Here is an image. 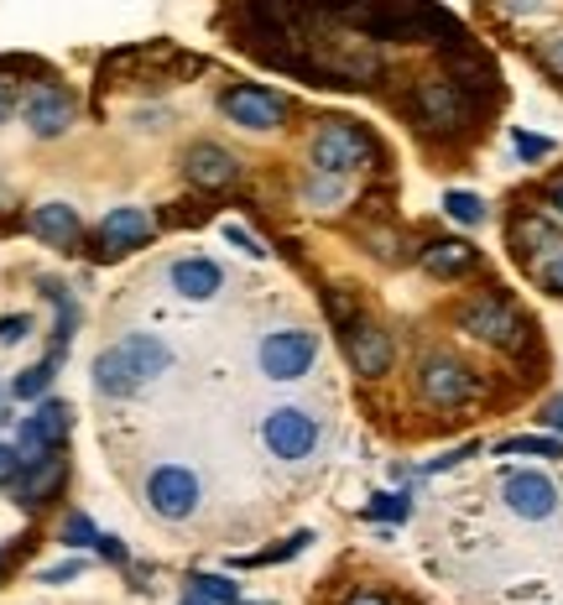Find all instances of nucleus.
I'll use <instances>...</instances> for the list:
<instances>
[{
    "label": "nucleus",
    "mask_w": 563,
    "mask_h": 605,
    "mask_svg": "<svg viewBox=\"0 0 563 605\" xmlns=\"http://www.w3.org/2000/svg\"><path fill=\"white\" fill-rule=\"evenodd\" d=\"M172 349L157 334H125L116 345H105L94 355V392L99 396H136L146 392L157 376H167Z\"/></svg>",
    "instance_id": "1"
},
{
    "label": "nucleus",
    "mask_w": 563,
    "mask_h": 605,
    "mask_svg": "<svg viewBox=\"0 0 563 605\" xmlns=\"http://www.w3.org/2000/svg\"><path fill=\"white\" fill-rule=\"evenodd\" d=\"M407 120L418 126L422 137H459L469 131V120L480 110V99L465 90V84H454V79H418L412 90H407Z\"/></svg>",
    "instance_id": "2"
},
{
    "label": "nucleus",
    "mask_w": 563,
    "mask_h": 605,
    "mask_svg": "<svg viewBox=\"0 0 563 605\" xmlns=\"http://www.w3.org/2000/svg\"><path fill=\"white\" fill-rule=\"evenodd\" d=\"M454 324L465 329L469 340H480V345H491V349H522L527 334H532L527 313H522L501 287H486V293H475L469 302H459Z\"/></svg>",
    "instance_id": "3"
},
{
    "label": "nucleus",
    "mask_w": 563,
    "mask_h": 605,
    "mask_svg": "<svg viewBox=\"0 0 563 605\" xmlns=\"http://www.w3.org/2000/svg\"><path fill=\"white\" fill-rule=\"evenodd\" d=\"M308 157H313V167H324V173L355 178V173H366L375 163V141L355 120H319L313 141H308Z\"/></svg>",
    "instance_id": "4"
},
{
    "label": "nucleus",
    "mask_w": 563,
    "mask_h": 605,
    "mask_svg": "<svg viewBox=\"0 0 563 605\" xmlns=\"http://www.w3.org/2000/svg\"><path fill=\"white\" fill-rule=\"evenodd\" d=\"M69 434H73V407L63 396L47 392L43 402H32V413H26L22 428H16L22 465H43L52 454H63V449H69Z\"/></svg>",
    "instance_id": "5"
},
{
    "label": "nucleus",
    "mask_w": 563,
    "mask_h": 605,
    "mask_svg": "<svg viewBox=\"0 0 563 605\" xmlns=\"http://www.w3.org/2000/svg\"><path fill=\"white\" fill-rule=\"evenodd\" d=\"M475 392H480V376L469 371L459 355L433 349V355H422L418 360V396L428 402V407L448 413V407H465Z\"/></svg>",
    "instance_id": "6"
},
{
    "label": "nucleus",
    "mask_w": 563,
    "mask_h": 605,
    "mask_svg": "<svg viewBox=\"0 0 563 605\" xmlns=\"http://www.w3.org/2000/svg\"><path fill=\"white\" fill-rule=\"evenodd\" d=\"M266 381H303L319 360V334L313 329H272L256 349Z\"/></svg>",
    "instance_id": "7"
},
{
    "label": "nucleus",
    "mask_w": 563,
    "mask_h": 605,
    "mask_svg": "<svg viewBox=\"0 0 563 605\" xmlns=\"http://www.w3.org/2000/svg\"><path fill=\"white\" fill-rule=\"evenodd\" d=\"M261 443L282 465H303L308 454L319 449V418L303 413V407H272L266 423H261Z\"/></svg>",
    "instance_id": "8"
},
{
    "label": "nucleus",
    "mask_w": 563,
    "mask_h": 605,
    "mask_svg": "<svg viewBox=\"0 0 563 605\" xmlns=\"http://www.w3.org/2000/svg\"><path fill=\"white\" fill-rule=\"evenodd\" d=\"M219 116L240 126V131H282V120H287V99L277 90H266V84H230V90L219 94Z\"/></svg>",
    "instance_id": "9"
},
{
    "label": "nucleus",
    "mask_w": 563,
    "mask_h": 605,
    "mask_svg": "<svg viewBox=\"0 0 563 605\" xmlns=\"http://www.w3.org/2000/svg\"><path fill=\"white\" fill-rule=\"evenodd\" d=\"M22 120L32 137L58 141L63 131H73V120H79V94H73L69 84H58V79H43V84L22 99Z\"/></svg>",
    "instance_id": "10"
},
{
    "label": "nucleus",
    "mask_w": 563,
    "mask_h": 605,
    "mask_svg": "<svg viewBox=\"0 0 563 605\" xmlns=\"http://www.w3.org/2000/svg\"><path fill=\"white\" fill-rule=\"evenodd\" d=\"M199 501H204V486H199V475L188 465H157L146 475V507H152V517L183 522V517L199 512Z\"/></svg>",
    "instance_id": "11"
},
{
    "label": "nucleus",
    "mask_w": 563,
    "mask_h": 605,
    "mask_svg": "<svg viewBox=\"0 0 563 605\" xmlns=\"http://www.w3.org/2000/svg\"><path fill=\"white\" fill-rule=\"evenodd\" d=\"M339 345H345V360H350V371L366 376V381H381V376L392 371V360H397V349H392V334L375 324V319H366V313L339 329Z\"/></svg>",
    "instance_id": "12"
},
{
    "label": "nucleus",
    "mask_w": 563,
    "mask_h": 605,
    "mask_svg": "<svg viewBox=\"0 0 563 605\" xmlns=\"http://www.w3.org/2000/svg\"><path fill=\"white\" fill-rule=\"evenodd\" d=\"M501 501H506L522 522H548V517L559 512V486L548 481V470H506Z\"/></svg>",
    "instance_id": "13"
},
{
    "label": "nucleus",
    "mask_w": 563,
    "mask_h": 605,
    "mask_svg": "<svg viewBox=\"0 0 563 605\" xmlns=\"http://www.w3.org/2000/svg\"><path fill=\"white\" fill-rule=\"evenodd\" d=\"M152 235H157L152 214L136 210V204H120V210H110L105 220H99V230H94V251H99V257H131V251H141Z\"/></svg>",
    "instance_id": "14"
},
{
    "label": "nucleus",
    "mask_w": 563,
    "mask_h": 605,
    "mask_svg": "<svg viewBox=\"0 0 563 605\" xmlns=\"http://www.w3.org/2000/svg\"><path fill=\"white\" fill-rule=\"evenodd\" d=\"M183 173L193 188H230L240 183V157L219 141H193L183 152Z\"/></svg>",
    "instance_id": "15"
},
{
    "label": "nucleus",
    "mask_w": 563,
    "mask_h": 605,
    "mask_svg": "<svg viewBox=\"0 0 563 605\" xmlns=\"http://www.w3.org/2000/svg\"><path fill=\"white\" fill-rule=\"evenodd\" d=\"M11 486H16V507L43 512V507H52V501L63 496V486H69V460L52 454V460H43V465H22V475H16Z\"/></svg>",
    "instance_id": "16"
},
{
    "label": "nucleus",
    "mask_w": 563,
    "mask_h": 605,
    "mask_svg": "<svg viewBox=\"0 0 563 605\" xmlns=\"http://www.w3.org/2000/svg\"><path fill=\"white\" fill-rule=\"evenodd\" d=\"M167 282H172V293H183L188 302H209L219 287H225V266L209 257H178L167 266Z\"/></svg>",
    "instance_id": "17"
},
{
    "label": "nucleus",
    "mask_w": 563,
    "mask_h": 605,
    "mask_svg": "<svg viewBox=\"0 0 563 605\" xmlns=\"http://www.w3.org/2000/svg\"><path fill=\"white\" fill-rule=\"evenodd\" d=\"M26 225H32V235H37V240L58 246V251H73V246H79V235H84V220H79V210H73V204H63V199H52V204H37Z\"/></svg>",
    "instance_id": "18"
},
{
    "label": "nucleus",
    "mask_w": 563,
    "mask_h": 605,
    "mask_svg": "<svg viewBox=\"0 0 563 605\" xmlns=\"http://www.w3.org/2000/svg\"><path fill=\"white\" fill-rule=\"evenodd\" d=\"M418 261H422V272H428V277L454 282V277H465V272L480 266V251H475L469 240H428V246L418 251Z\"/></svg>",
    "instance_id": "19"
},
{
    "label": "nucleus",
    "mask_w": 563,
    "mask_h": 605,
    "mask_svg": "<svg viewBox=\"0 0 563 605\" xmlns=\"http://www.w3.org/2000/svg\"><path fill=\"white\" fill-rule=\"evenodd\" d=\"M506 246H512L516 261H538V257H548V251H563L559 230H553L542 214H516L512 225H506Z\"/></svg>",
    "instance_id": "20"
},
{
    "label": "nucleus",
    "mask_w": 563,
    "mask_h": 605,
    "mask_svg": "<svg viewBox=\"0 0 563 605\" xmlns=\"http://www.w3.org/2000/svg\"><path fill=\"white\" fill-rule=\"evenodd\" d=\"M303 204L308 210H334V204H345V178H339V173H324V167H308Z\"/></svg>",
    "instance_id": "21"
},
{
    "label": "nucleus",
    "mask_w": 563,
    "mask_h": 605,
    "mask_svg": "<svg viewBox=\"0 0 563 605\" xmlns=\"http://www.w3.org/2000/svg\"><path fill=\"white\" fill-rule=\"evenodd\" d=\"M52 381H58V360H37V366L16 371V381H11V396H16V402H43V396L52 392Z\"/></svg>",
    "instance_id": "22"
},
{
    "label": "nucleus",
    "mask_w": 563,
    "mask_h": 605,
    "mask_svg": "<svg viewBox=\"0 0 563 605\" xmlns=\"http://www.w3.org/2000/svg\"><path fill=\"white\" fill-rule=\"evenodd\" d=\"M495 454H532V460H563V439H559V434H512V439L495 443Z\"/></svg>",
    "instance_id": "23"
},
{
    "label": "nucleus",
    "mask_w": 563,
    "mask_h": 605,
    "mask_svg": "<svg viewBox=\"0 0 563 605\" xmlns=\"http://www.w3.org/2000/svg\"><path fill=\"white\" fill-rule=\"evenodd\" d=\"M188 595H199V601H209V605H240L245 601V590H240L230 574H204V569L188 580Z\"/></svg>",
    "instance_id": "24"
},
{
    "label": "nucleus",
    "mask_w": 563,
    "mask_h": 605,
    "mask_svg": "<svg viewBox=\"0 0 563 605\" xmlns=\"http://www.w3.org/2000/svg\"><path fill=\"white\" fill-rule=\"evenodd\" d=\"M444 214L454 220V225H486V199L480 193H469V188H448L444 193Z\"/></svg>",
    "instance_id": "25"
},
{
    "label": "nucleus",
    "mask_w": 563,
    "mask_h": 605,
    "mask_svg": "<svg viewBox=\"0 0 563 605\" xmlns=\"http://www.w3.org/2000/svg\"><path fill=\"white\" fill-rule=\"evenodd\" d=\"M366 517L371 522H407L412 517V496H402V490H381L366 501Z\"/></svg>",
    "instance_id": "26"
},
{
    "label": "nucleus",
    "mask_w": 563,
    "mask_h": 605,
    "mask_svg": "<svg viewBox=\"0 0 563 605\" xmlns=\"http://www.w3.org/2000/svg\"><path fill=\"white\" fill-rule=\"evenodd\" d=\"M63 548H73V554H84V548H94L99 543V527H94V517L89 512H69L63 517Z\"/></svg>",
    "instance_id": "27"
},
{
    "label": "nucleus",
    "mask_w": 563,
    "mask_h": 605,
    "mask_svg": "<svg viewBox=\"0 0 563 605\" xmlns=\"http://www.w3.org/2000/svg\"><path fill=\"white\" fill-rule=\"evenodd\" d=\"M512 146L522 163H542V157H553V137H532V131H512Z\"/></svg>",
    "instance_id": "28"
},
{
    "label": "nucleus",
    "mask_w": 563,
    "mask_h": 605,
    "mask_svg": "<svg viewBox=\"0 0 563 605\" xmlns=\"http://www.w3.org/2000/svg\"><path fill=\"white\" fill-rule=\"evenodd\" d=\"M308 543H313V533H287L277 543V548H272V554H261V559H251V564H287V559H298V554H308Z\"/></svg>",
    "instance_id": "29"
},
{
    "label": "nucleus",
    "mask_w": 563,
    "mask_h": 605,
    "mask_svg": "<svg viewBox=\"0 0 563 605\" xmlns=\"http://www.w3.org/2000/svg\"><path fill=\"white\" fill-rule=\"evenodd\" d=\"M89 564L79 559V554H69V559H58V564H47L43 574H37V584H73L79 574H84Z\"/></svg>",
    "instance_id": "30"
},
{
    "label": "nucleus",
    "mask_w": 563,
    "mask_h": 605,
    "mask_svg": "<svg viewBox=\"0 0 563 605\" xmlns=\"http://www.w3.org/2000/svg\"><path fill=\"white\" fill-rule=\"evenodd\" d=\"M94 554H99L105 564H116V569H131V548H125V543H120L116 533H99V543H94Z\"/></svg>",
    "instance_id": "31"
},
{
    "label": "nucleus",
    "mask_w": 563,
    "mask_h": 605,
    "mask_svg": "<svg viewBox=\"0 0 563 605\" xmlns=\"http://www.w3.org/2000/svg\"><path fill=\"white\" fill-rule=\"evenodd\" d=\"M225 240H230V246H235V251H245V257H272V251H266V246H261V240H256V235H251V230H245V225H235V220H230V225H225Z\"/></svg>",
    "instance_id": "32"
},
{
    "label": "nucleus",
    "mask_w": 563,
    "mask_h": 605,
    "mask_svg": "<svg viewBox=\"0 0 563 605\" xmlns=\"http://www.w3.org/2000/svg\"><path fill=\"white\" fill-rule=\"evenodd\" d=\"M26 334H32V313H5L0 319V345H22Z\"/></svg>",
    "instance_id": "33"
},
{
    "label": "nucleus",
    "mask_w": 563,
    "mask_h": 605,
    "mask_svg": "<svg viewBox=\"0 0 563 605\" xmlns=\"http://www.w3.org/2000/svg\"><path fill=\"white\" fill-rule=\"evenodd\" d=\"M538 282L553 293V298H563V251H553V257L538 266Z\"/></svg>",
    "instance_id": "34"
},
{
    "label": "nucleus",
    "mask_w": 563,
    "mask_h": 605,
    "mask_svg": "<svg viewBox=\"0 0 563 605\" xmlns=\"http://www.w3.org/2000/svg\"><path fill=\"white\" fill-rule=\"evenodd\" d=\"M480 443H459V449H448V454H439V460H428V470L422 475H444V470H454V465H465L469 454H475Z\"/></svg>",
    "instance_id": "35"
},
{
    "label": "nucleus",
    "mask_w": 563,
    "mask_h": 605,
    "mask_svg": "<svg viewBox=\"0 0 563 605\" xmlns=\"http://www.w3.org/2000/svg\"><path fill=\"white\" fill-rule=\"evenodd\" d=\"M22 475V449L16 443H0V486H11Z\"/></svg>",
    "instance_id": "36"
},
{
    "label": "nucleus",
    "mask_w": 563,
    "mask_h": 605,
    "mask_svg": "<svg viewBox=\"0 0 563 605\" xmlns=\"http://www.w3.org/2000/svg\"><path fill=\"white\" fill-rule=\"evenodd\" d=\"M542 69L553 73V79H563V37H553V43L542 47Z\"/></svg>",
    "instance_id": "37"
},
{
    "label": "nucleus",
    "mask_w": 563,
    "mask_h": 605,
    "mask_svg": "<svg viewBox=\"0 0 563 605\" xmlns=\"http://www.w3.org/2000/svg\"><path fill=\"white\" fill-rule=\"evenodd\" d=\"M542 423H548V434H559L563 439V396H553V402L542 407Z\"/></svg>",
    "instance_id": "38"
},
{
    "label": "nucleus",
    "mask_w": 563,
    "mask_h": 605,
    "mask_svg": "<svg viewBox=\"0 0 563 605\" xmlns=\"http://www.w3.org/2000/svg\"><path fill=\"white\" fill-rule=\"evenodd\" d=\"M548 210L563 220V173H559V178H548Z\"/></svg>",
    "instance_id": "39"
},
{
    "label": "nucleus",
    "mask_w": 563,
    "mask_h": 605,
    "mask_svg": "<svg viewBox=\"0 0 563 605\" xmlns=\"http://www.w3.org/2000/svg\"><path fill=\"white\" fill-rule=\"evenodd\" d=\"M11 116H16V94H11V84L0 79V126H5Z\"/></svg>",
    "instance_id": "40"
},
{
    "label": "nucleus",
    "mask_w": 563,
    "mask_h": 605,
    "mask_svg": "<svg viewBox=\"0 0 563 605\" xmlns=\"http://www.w3.org/2000/svg\"><path fill=\"white\" fill-rule=\"evenodd\" d=\"M345 605H392V601H386V595H375V590H355Z\"/></svg>",
    "instance_id": "41"
},
{
    "label": "nucleus",
    "mask_w": 563,
    "mask_h": 605,
    "mask_svg": "<svg viewBox=\"0 0 563 605\" xmlns=\"http://www.w3.org/2000/svg\"><path fill=\"white\" fill-rule=\"evenodd\" d=\"M183 605H209V601H199V595H188V601Z\"/></svg>",
    "instance_id": "42"
},
{
    "label": "nucleus",
    "mask_w": 563,
    "mask_h": 605,
    "mask_svg": "<svg viewBox=\"0 0 563 605\" xmlns=\"http://www.w3.org/2000/svg\"><path fill=\"white\" fill-rule=\"evenodd\" d=\"M0 569H5V559H0Z\"/></svg>",
    "instance_id": "43"
}]
</instances>
